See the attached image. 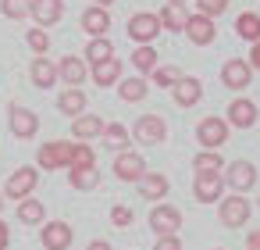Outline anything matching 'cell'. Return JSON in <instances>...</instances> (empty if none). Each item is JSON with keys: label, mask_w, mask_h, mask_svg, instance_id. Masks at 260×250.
I'll use <instances>...</instances> for the list:
<instances>
[{"label": "cell", "mask_w": 260, "mask_h": 250, "mask_svg": "<svg viewBox=\"0 0 260 250\" xmlns=\"http://www.w3.org/2000/svg\"><path fill=\"white\" fill-rule=\"evenodd\" d=\"M168 140V122L160 115H139L136 125H132V143L139 147H157Z\"/></svg>", "instance_id": "5"}, {"label": "cell", "mask_w": 260, "mask_h": 250, "mask_svg": "<svg viewBox=\"0 0 260 250\" xmlns=\"http://www.w3.org/2000/svg\"><path fill=\"white\" fill-rule=\"evenodd\" d=\"M232 136V125L217 115H207L196 122V140H200V150H221Z\"/></svg>", "instance_id": "2"}, {"label": "cell", "mask_w": 260, "mask_h": 250, "mask_svg": "<svg viewBox=\"0 0 260 250\" xmlns=\"http://www.w3.org/2000/svg\"><path fill=\"white\" fill-rule=\"evenodd\" d=\"M157 18H160V29H168V33H185V25H189L185 4H164L157 11Z\"/></svg>", "instance_id": "23"}, {"label": "cell", "mask_w": 260, "mask_h": 250, "mask_svg": "<svg viewBox=\"0 0 260 250\" xmlns=\"http://www.w3.org/2000/svg\"><path fill=\"white\" fill-rule=\"evenodd\" d=\"M104 118L100 115H93V111H86V115H79V118H72V140L75 143H89V140H100L104 136Z\"/></svg>", "instance_id": "16"}, {"label": "cell", "mask_w": 260, "mask_h": 250, "mask_svg": "<svg viewBox=\"0 0 260 250\" xmlns=\"http://www.w3.org/2000/svg\"><path fill=\"white\" fill-rule=\"evenodd\" d=\"M40 29H50L64 18V0H32V15H29Z\"/></svg>", "instance_id": "21"}, {"label": "cell", "mask_w": 260, "mask_h": 250, "mask_svg": "<svg viewBox=\"0 0 260 250\" xmlns=\"http://www.w3.org/2000/svg\"><path fill=\"white\" fill-rule=\"evenodd\" d=\"M0 211H4V189H0Z\"/></svg>", "instance_id": "46"}, {"label": "cell", "mask_w": 260, "mask_h": 250, "mask_svg": "<svg viewBox=\"0 0 260 250\" xmlns=\"http://www.w3.org/2000/svg\"><path fill=\"white\" fill-rule=\"evenodd\" d=\"M0 11H4V18L11 22H22L32 15V0H0Z\"/></svg>", "instance_id": "36"}, {"label": "cell", "mask_w": 260, "mask_h": 250, "mask_svg": "<svg viewBox=\"0 0 260 250\" xmlns=\"http://www.w3.org/2000/svg\"><path fill=\"white\" fill-rule=\"evenodd\" d=\"M235 36L246 40L249 47L260 43V15H256V11H242V15L235 18Z\"/></svg>", "instance_id": "28"}, {"label": "cell", "mask_w": 260, "mask_h": 250, "mask_svg": "<svg viewBox=\"0 0 260 250\" xmlns=\"http://www.w3.org/2000/svg\"><path fill=\"white\" fill-rule=\"evenodd\" d=\"M192 172H196V175H221V172H224V157H221L217 150H200V154L192 157Z\"/></svg>", "instance_id": "29"}, {"label": "cell", "mask_w": 260, "mask_h": 250, "mask_svg": "<svg viewBox=\"0 0 260 250\" xmlns=\"http://www.w3.org/2000/svg\"><path fill=\"white\" fill-rule=\"evenodd\" d=\"M8 246H11V225L0 218V250H8Z\"/></svg>", "instance_id": "41"}, {"label": "cell", "mask_w": 260, "mask_h": 250, "mask_svg": "<svg viewBox=\"0 0 260 250\" xmlns=\"http://www.w3.org/2000/svg\"><path fill=\"white\" fill-rule=\"evenodd\" d=\"M89 79H93L100 90L118 86V82H121V61L111 58V61H104V65H93V68H89Z\"/></svg>", "instance_id": "24"}, {"label": "cell", "mask_w": 260, "mask_h": 250, "mask_svg": "<svg viewBox=\"0 0 260 250\" xmlns=\"http://www.w3.org/2000/svg\"><path fill=\"white\" fill-rule=\"evenodd\" d=\"M68 182L75 189H96L100 186V168H68Z\"/></svg>", "instance_id": "34"}, {"label": "cell", "mask_w": 260, "mask_h": 250, "mask_svg": "<svg viewBox=\"0 0 260 250\" xmlns=\"http://www.w3.org/2000/svg\"><path fill=\"white\" fill-rule=\"evenodd\" d=\"M132 221H136L132 207H125V204H114V207H111V225H114V229H128Z\"/></svg>", "instance_id": "39"}, {"label": "cell", "mask_w": 260, "mask_h": 250, "mask_svg": "<svg viewBox=\"0 0 260 250\" xmlns=\"http://www.w3.org/2000/svg\"><path fill=\"white\" fill-rule=\"evenodd\" d=\"M114 175H118L121 182H139V179L146 175V161H143V154H136V150H121V154L114 157Z\"/></svg>", "instance_id": "15"}, {"label": "cell", "mask_w": 260, "mask_h": 250, "mask_svg": "<svg viewBox=\"0 0 260 250\" xmlns=\"http://www.w3.org/2000/svg\"><path fill=\"white\" fill-rule=\"evenodd\" d=\"M256 118H260V107H256L249 97H235V100L228 104V111H224V122H228L232 129H253Z\"/></svg>", "instance_id": "12"}, {"label": "cell", "mask_w": 260, "mask_h": 250, "mask_svg": "<svg viewBox=\"0 0 260 250\" xmlns=\"http://www.w3.org/2000/svg\"><path fill=\"white\" fill-rule=\"evenodd\" d=\"M214 250H221V246H214Z\"/></svg>", "instance_id": "48"}, {"label": "cell", "mask_w": 260, "mask_h": 250, "mask_svg": "<svg viewBox=\"0 0 260 250\" xmlns=\"http://www.w3.org/2000/svg\"><path fill=\"white\" fill-rule=\"evenodd\" d=\"M153 250H182V239L178 236H157Z\"/></svg>", "instance_id": "40"}, {"label": "cell", "mask_w": 260, "mask_h": 250, "mask_svg": "<svg viewBox=\"0 0 260 250\" xmlns=\"http://www.w3.org/2000/svg\"><path fill=\"white\" fill-rule=\"evenodd\" d=\"M185 36H189V43H196V47H210V43L217 40V25H214V18H207V15H189Z\"/></svg>", "instance_id": "18"}, {"label": "cell", "mask_w": 260, "mask_h": 250, "mask_svg": "<svg viewBox=\"0 0 260 250\" xmlns=\"http://www.w3.org/2000/svg\"><path fill=\"white\" fill-rule=\"evenodd\" d=\"M18 221H22V225H43V221H47L43 200H36V197L22 200V204H18Z\"/></svg>", "instance_id": "31"}, {"label": "cell", "mask_w": 260, "mask_h": 250, "mask_svg": "<svg viewBox=\"0 0 260 250\" xmlns=\"http://www.w3.org/2000/svg\"><path fill=\"white\" fill-rule=\"evenodd\" d=\"M40 243H43V250H68L72 243H75V229L68 225V221H43L40 225Z\"/></svg>", "instance_id": "10"}, {"label": "cell", "mask_w": 260, "mask_h": 250, "mask_svg": "<svg viewBox=\"0 0 260 250\" xmlns=\"http://www.w3.org/2000/svg\"><path fill=\"white\" fill-rule=\"evenodd\" d=\"M246 61H249V68H253V72H260V43H253V47H249V58H246Z\"/></svg>", "instance_id": "42"}, {"label": "cell", "mask_w": 260, "mask_h": 250, "mask_svg": "<svg viewBox=\"0 0 260 250\" xmlns=\"http://www.w3.org/2000/svg\"><path fill=\"white\" fill-rule=\"evenodd\" d=\"M192 197H196V204H221L224 179L221 175H196L192 179Z\"/></svg>", "instance_id": "17"}, {"label": "cell", "mask_w": 260, "mask_h": 250, "mask_svg": "<svg viewBox=\"0 0 260 250\" xmlns=\"http://www.w3.org/2000/svg\"><path fill=\"white\" fill-rule=\"evenodd\" d=\"M246 250H260V229H249V236H246Z\"/></svg>", "instance_id": "43"}, {"label": "cell", "mask_w": 260, "mask_h": 250, "mask_svg": "<svg viewBox=\"0 0 260 250\" xmlns=\"http://www.w3.org/2000/svg\"><path fill=\"white\" fill-rule=\"evenodd\" d=\"M72 168H96V154L89 143H75L72 140Z\"/></svg>", "instance_id": "37"}, {"label": "cell", "mask_w": 260, "mask_h": 250, "mask_svg": "<svg viewBox=\"0 0 260 250\" xmlns=\"http://www.w3.org/2000/svg\"><path fill=\"white\" fill-rule=\"evenodd\" d=\"M136 186H139V197L150 200V204H164V197H168V189H171V182H168L164 172H146Z\"/></svg>", "instance_id": "20"}, {"label": "cell", "mask_w": 260, "mask_h": 250, "mask_svg": "<svg viewBox=\"0 0 260 250\" xmlns=\"http://www.w3.org/2000/svg\"><path fill=\"white\" fill-rule=\"evenodd\" d=\"M79 25H82V33L89 36V40H104L107 33H111V11L107 8H86L82 11V18H79Z\"/></svg>", "instance_id": "14"}, {"label": "cell", "mask_w": 260, "mask_h": 250, "mask_svg": "<svg viewBox=\"0 0 260 250\" xmlns=\"http://www.w3.org/2000/svg\"><path fill=\"white\" fill-rule=\"evenodd\" d=\"M146 93H150V82L143 75H128V79L118 82V97L125 104H139V100H146Z\"/></svg>", "instance_id": "25"}, {"label": "cell", "mask_w": 260, "mask_h": 250, "mask_svg": "<svg viewBox=\"0 0 260 250\" xmlns=\"http://www.w3.org/2000/svg\"><path fill=\"white\" fill-rule=\"evenodd\" d=\"M86 104H89V100H86V93H82V90H72V86H68V90H61V97H57V111H61V115H68V118L86 115Z\"/></svg>", "instance_id": "26"}, {"label": "cell", "mask_w": 260, "mask_h": 250, "mask_svg": "<svg viewBox=\"0 0 260 250\" xmlns=\"http://www.w3.org/2000/svg\"><path fill=\"white\" fill-rule=\"evenodd\" d=\"M221 179H224V189H232V193H239V197H246L253 186H256V164L253 161H232V164H224V172H221Z\"/></svg>", "instance_id": "3"}, {"label": "cell", "mask_w": 260, "mask_h": 250, "mask_svg": "<svg viewBox=\"0 0 260 250\" xmlns=\"http://www.w3.org/2000/svg\"><path fill=\"white\" fill-rule=\"evenodd\" d=\"M40 186V168H32V164H22V168H15L11 172V179L4 182V200H29L32 197V189Z\"/></svg>", "instance_id": "4"}, {"label": "cell", "mask_w": 260, "mask_h": 250, "mask_svg": "<svg viewBox=\"0 0 260 250\" xmlns=\"http://www.w3.org/2000/svg\"><path fill=\"white\" fill-rule=\"evenodd\" d=\"M249 211H253V204H249L246 197L232 193V197H221V204H217V221H221L224 229H242V225L249 221Z\"/></svg>", "instance_id": "6"}, {"label": "cell", "mask_w": 260, "mask_h": 250, "mask_svg": "<svg viewBox=\"0 0 260 250\" xmlns=\"http://www.w3.org/2000/svg\"><path fill=\"white\" fill-rule=\"evenodd\" d=\"M100 140H104L111 150H118V154H121V150H128V143H132V129H128V125H121V122H107Z\"/></svg>", "instance_id": "27"}, {"label": "cell", "mask_w": 260, "mask_h": 250, "mask_svg": "<svg viewBox=\"0 0 260 250\" xmlns=\"http://www.w3.org/2000/svg\"><path fill=\"white\" fill-rule=\"evenodd\" d=\"M150 229L157 232V236H178V229H182V211L175 207V204H153V211H150Z\"/></svg>", "instance_id": "9"}, {"label": "cell", "mask_w": 260, "mask_h": 250, "mask_svg": "<svg viewBox=\"0 0 260 250\" xmlns=\"http://www.w3.org/2000/svg\"><path fill=\"white\" fill-rule=\"evenodd\" d=\"M221 82H224L232 93H242V90L253 82V68H249V61H246V58H228V61L221 65Z\"/></svg>", "instance_id": "11"}, {"label": "cell", "mask_w": 260, "mask_h": 250, "mask_svg": "<svg viewBox=\"0 0 260 250\" xmlns=\"http://www.w3.org/2000/svg\"><path fill=\"white\" fill-rule=\"evenodd\" d=\"M36 168H40V172L72 168V140H47V143L36 150Z\"/></svg>", "instance_id": "1"}, {"label": "cell", "mask_w": 260, "mask_h": 250, "mask_svg": "<svg viewBox=\"0 0 260 250\" xmlns=\"http://www.w3.org/2000/svg\"><path fill=\"white\" fill-rule=\"evenodd\" d=\"M132 65H136V72H143V79H146V75H150V72L160 65V61H157V50H153V43H146V47H136V50H132Z\"/></svg>", "instance_id": "32"}, {"label": "cell", "mask_w": 260, "mask_h": 250, "mask_svg": "<svg viewBox=\"0 0 260 250\" xmlns=\"http://www.w3.org/2000/svg\"><path fill=\"white\" fill-rule=\"evenodd\" d=\"M128 36L136 40V47L153 43V40L160 36V18H157L153 11H136V15L128 18Z\"/></svg>", "instance_id": "7"}, {"label": "cell", "mask_w": 260, "mask_h": 250, "mask_svg": "<svg viewBox=\"0 0 260 250\" xmlns=\"http://www.w3.org/2000/svg\"><path fill=\"white\" fill-rule=\"evenodd\" d=\"M182 75H185V72H182L178 65H157V68L150 72V82H153V86H160V90H171Z\"/></svg>", "instance_id": "33"}, {"label": "cell", "mask_w": 260, "mask_h": 250, "mask_svg": "<svg viewBox=\"0 0 260 250\" xmlns=\"http://www.w3.org/2000/svg\"><path fill=\"white\" fill-rule=\"evenodd\" d=\"M29 79H32L36 90H50V86L57 82V61H50V58H32Z\"/></svg>", "instance_id": "22"}, {"label": "cell", "mask_w": 260, "mask_h": 250, "mask_svg": "<svg viewBox=\"0 0 260 250\" xmlns=\"http://www.w3.org/2000/svg\"><path fill=\"white\" fill-rule=\"evenodd\" d=\"M57 79H61L64 86H72V90H82V82L89 79V65H86L79 54H64V58L57 61Z\"/></svg>", "instance_id": "13"}, {"label": "cell", "mask_w": 260, "mask_h": 250, "mask_svg": "<svg viewBox=\"0 0 260 250\" xmlns=\"http://www.w3.org/2000/svg\"><path fill=\"white\" fill-rule=\"evenodd\" d=\"M86 250H114V246H111V243H107V239H93V243H89V246H86Z\"/></svg>", "instance_id": "44"}, {"label": "cell", "mask_w": 260, "mask_h": 250, "mask_svg": "<svg viewBox=\"0 0 260 250\" xmlns=\"http://www.w3.org/2000/svg\"><path fill=\"white\" fill-rule=\"evenodd\" d=\"M228 11V0H196V15H207V18H217Z\"/></svg>", "instance_id": "38"}, {"label": "cell", "mask_w": 260, "mask_h": 250, "mask_svg": "<svg viewBox=\"0 0 260 250\" xmlns=\"http://www.w3.org/2000/svg\"><path fill=\"white\" fill-rule=\"evenodd\" d=\"M25 43H29V50H32L36 58H47V50H50V33L40 29V25H32V29L25 33Z\"/></svg>", "instance_id": "35"}, {"label": "cell", "mask_w": 260, "mask_h": 250, "mask_svg": "<svg viewBox=\"0 0 260 250\" xmlns=\"http://www.w3.org/2000/svg\"><path fill=\"white\" fill-rule=\"evenodd\" d=\"M8 129H11L15 140H32V136L40 132V115L29 111V107H22V104H11V111H8Z\"/></svg>", "instance_id": "8"}, {"label": "cell", "mask_w": 260, "mask_h": 250, "mask_svg": "<svg viewBox=\"0 0 260 250\" xmlns=\"http://www.w3.org/2000/svg\"><path fill=\"white\" fill-rule=\"evenodd\" d=\"M111 58H118V54H114V43L104 36V40H89V47H86V58H82V61L93 68V65H104V61H111Z\"/></svg>", "instance_id": "30"}, {"label": "cell", "mask_w": 260, "mask_h": 250, "mask_svg": "<svg viewBox=\"0 0 260 250\" xmlns=\"http://www.w3.org/2000/svg\"><path fill=\"white\" fill-rule=\"evenodd\" d=\"M168 4H185V0H168Z\"/></svg>", "instance_id": "47"}, {"label": "cell", "mask_w": 260, "mask_h": 250, "mask_svg": "<svg viewBox=\"0 0 260 250\" xmlns=\"http://www.w3.org/2000/svg\"><path fill=\"white\" fill-rule=\"evenodd\" d=\"M114 0H93V8H111Z\"/></svg>", "instance_id": "45"}, {"label": "cell", "mask_w": 260, "mask_h": 250, "mask_svg": "<svg viewBox=\"0 0 260 250\" xmlns=\"http://www.w3.org/2000/svg\"><path fill=\"white\" fill-rule=\"evenodd\" d=\"M171 97H175L178 107H196V104L203 100V82H200L196 75H182V79L171 86Z\"/></svg>", "instance_id": "19"}]
</instances>
